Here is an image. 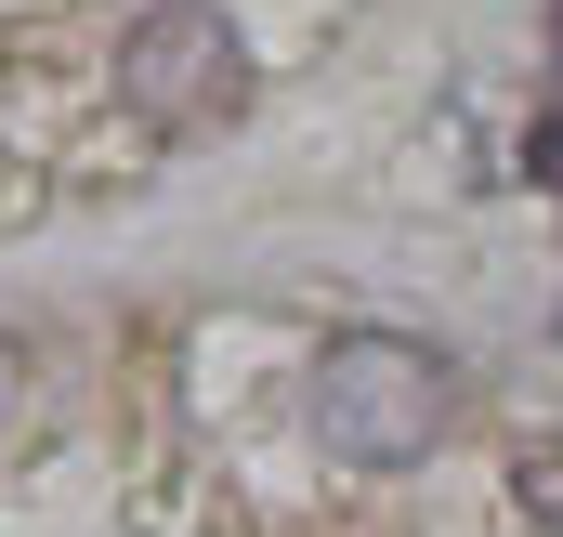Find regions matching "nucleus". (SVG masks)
<instances>
[{
  "instance_id": "obj_1",
  "label": "nucleus",
  "mask_w": 563,
  "mask_h": 537,
  "mask_svg": "<svg viewBox=\"0 0 563 537\" xmlns=\"http://www.w3.org/2000/svg\"><path fill=\"white\" fill-rule=\"evenodd\" d=\"M314 432H328V459L394 472V459H420L432 432H445V368H432L420 341L354 328V341H328V368H314Z\"/></svg>"
},
{
  "instance_id": "obj_2",
  "label": "nucleus",
  "mask_w": 563,
  "mask_h": 537,
  "mask_svg": "<svg viewBox=\"0 0 563 537\" xmlns=\"http://www.w3.org/2000/svg\"><path fill=\"white\" fill-rule=\"evenodd\" d=\"M223 79H236V53H223L210 13H157V26H132V53H119V92H132L144 119H197Z\"/></svg>"
},
{
  "instance_id": "obj_3",
  "label": "nucleus",
  "mask_w": 563,
  "mask_h": 537,
  "mask_svg": "<svg viewBox=\"0 0 563 537\" xmlns=\"http://www.w3.org/2000/svg\"><path fill=\"white\" fill-rule=\"evenodd\" d=\"M538 171H551V184H563V119H551V132H538Z\"/></svg>"
},
{
  "instance_id": "obj_4",
  "label": "nucleus",
  "mask_w": 563,
  "mask_h": 537,
  "mask_svg": "<svg viewBox=\"0 0 563 537\" xmlns=\"http://www.w3.org/2000/svg\"><path fill=\"white\" fill-rule=\"evenodd\" d=\"M13 381H26V368H13V341H0V419H13Z\"/></svg>"
}]
</instances>
